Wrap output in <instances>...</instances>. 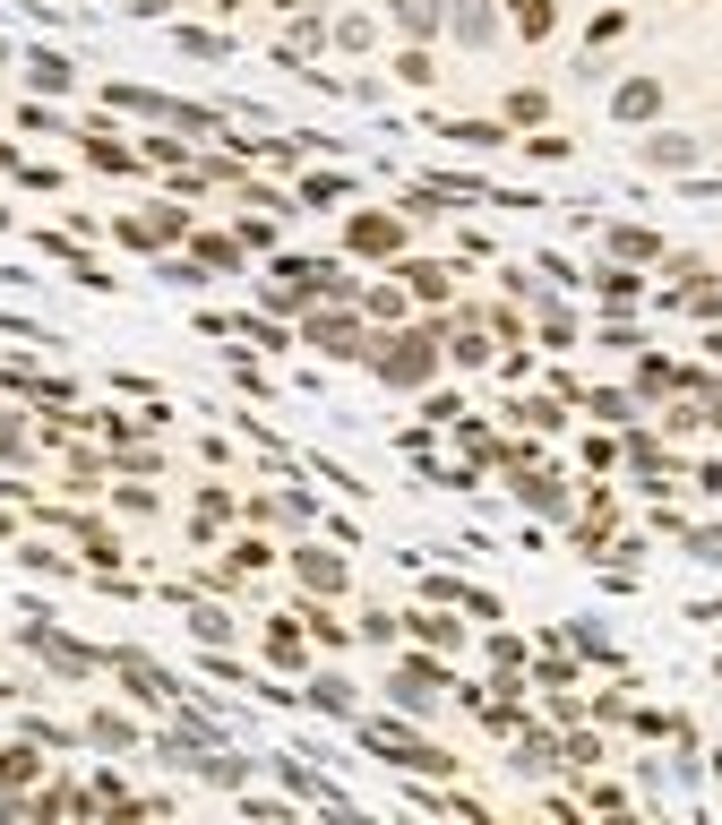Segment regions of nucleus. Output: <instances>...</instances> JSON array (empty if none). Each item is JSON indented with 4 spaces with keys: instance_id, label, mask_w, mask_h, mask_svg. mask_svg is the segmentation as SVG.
<instances>
[]
</instances>
